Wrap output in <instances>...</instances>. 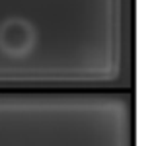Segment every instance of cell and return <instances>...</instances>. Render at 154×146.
<instances>
[]
</instances>
